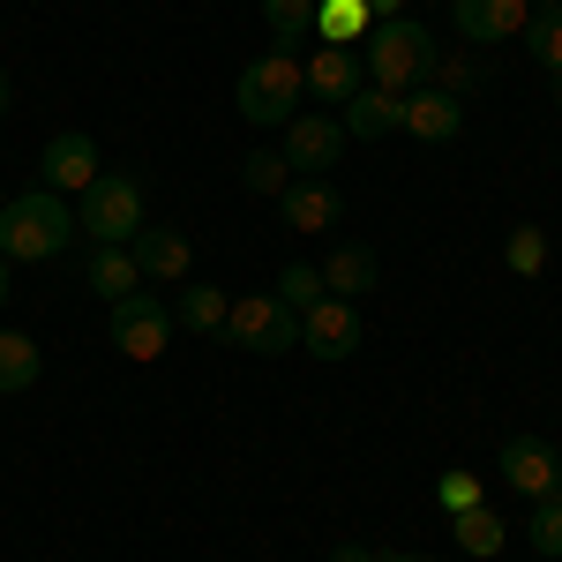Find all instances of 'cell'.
Returning a JSON list of instances; mask_svg holds the SVG:
<instances>
[{"mask_svg":"<svg viewBox=\"0 0 562 562\" xmlns=\"http://www.w3.org/2000/svg\"><path fill=\"white\" fill-rule=\"evenodd\" d=\"M225 293L217 285H180V330H203V338H217L225 330Z\"/></svg>","mask_w":562,"mask_h":562,"instance_id":"603a6c76","label":"cell"},{"mask_svg":"<svg viewBox=\"0 0 562 562\" xmlns=\"http://www.w3.org/2000/svg\"><path fill=\"white\" fill-rule=\"evenodd\" d=\"M397 121H405V98H397V90H375V83H360L346 98V113H338L346 143L352 135H360V143H383V135H397Z\"/></svg>","mask_w":562,"mask_h":562,"instance_id":"9a60e30c","label":"cell"},{"mask_svg":"<svg viewBox=\"0 0 562 562\" xmlns=\"http://www.w3.org/2000/svg\"><path fill=\"white\" fill-rule=\"evenodd\" d=\"M301 352H315V360H346V352H360V301L323 293V301L301 315Z\"/></svg>","mask_w":562,"mask_h":562,"instance_id":"52a82bcc","label":"cell"},{"mask_svg":"<svg viewBox=\"0 0 562 562\" xmlns=\"http://www.w3.org/2000/svg\"><path fill=\"white\" fill-rule=\"evenodd\" d=\"M225 338L240 352H262V360H278V352L301 346V315L278 301V293H240V301L225 307Z\"/></svg>","mask_w":562,"mask_h":562,"instance_id":"5b68a950","label":"cell"},{"mask_svg":"<svg viewBox=\"0 0 562 562\" xmlns=\"http://www.w3.org/2000/svg\"><path fill=\"white\" fill-rule=\"evenodd\" d=\"M240 180H248V195H285L293 166H285V150H248L240 158Z\"/></svg>","mask_w":562,"mask_h":562,"instance_id":"484cf974","label":"cell"},{"mask_svg":"<svg viewBox=\"0 0 562 562\" xmlns=\"http://www.w3.org/2000/svg\"><path fill=\"white\" fill-rule=\"evenodd\" d=\"M83 285L98 293V301L113 307V301H128L135 285H143V270H135V256L128 248H90V262H83Z\"/></svg>","mask_w":562,"mask_h":562,"instance_id":"ac0fdd59","label":"cell"},{"mask_svg":"<svg viewBox=\"0 0 562 562\" xmlns=\"http://www.w3.org/2000/svg\"><path fill=\"white\" fill-rule=\"evenodd\" d=\"M8 105H15V90H8V68H0V121H8Z\"/></svg>","mask_w":562,"mask_h":562,"instance_id":"4dcf8cb0","label":"cell"},{"mask_svg":"<svg viewBox=\"0 0 562 562\" xmlns=\"http://www.w3.org/2000/svg\"><path fill=\"white\" fill-rule=\"evenodd\" d=\"M68 240H76V211H68V195L31 188V195H8V203H0V256H8V262H53Z\"/></svg>","mask_w":562,"mask_h":562,"instance_id":"6da1fadb","label":"cell"},{"mask_svg":"<svg viewBox=\"0 0 562 562\" xmlns=\"http://www.w3.org/2000/svg\"><path fill=\"white\" fill-rule=\"evenodd\" d=\"M375 248L368 240H346V248H330V262H323V293H338V301H368L375 293Z\"/></svg>","mask_w":562,"mask_h":562,"instance_id":"e0dca14e","label":"cell"},{"mask_svg":"<svg viewBox=\"0 0 562 562\" xmlns=\"http://www.w3.org/2000/svg\"><path fill=\"white\" fill-rule=\"evenodd\" d=\"M450 532H458V548H465V555H503V540H510V525L495 518V510H487V503H473V510H458V518H450Z\"/></svg>","mask_w":562,"mask_h":562,"instance_id":"ffe728a7","label":"cell"},{"mask_svg":"<svg viewBox=\"0 0 562 562\" xmlns=\"http://www.w3.org/2000/svg\"><path fill=\"white\" fill-rule=\"evenodd\" d=\"M338 158H346L338 113H293V121H285V166H293V173H330Z\"/></svg>","mask_w":562,"mask_h":562,"instance_id":"ba28073f","label":"cell"},{"mask_svg":"<svg viewBox=\"0 0 562 562\" xmlns=\"http://www.w3.org/2000/svg\"><path fill=\"white\" fill-rule=\"evenodd\" d=\"M473 503H480V480L473 473H442V480H435V510L458 518V510H473Z\"/></svg>","mask_w":562,"mask_h":562,"instance_id":"f1b7e54d","label":"cell"},{"mask_svg":"<svg viewBox=\"0 0 562 562\" xmlns=\"http://www.w3.org/2000/svg\"><path fill=\"white\" fill-rule=\"evenodd\" d=\"M518 38H525V53H532L548 76H562V8H540V15L525 23Z\"/></svg>","mask_w":562,"mask_h":562,"instance_id":"cb8c5ba5","label":"cell"},{"mask_svg":"<svg viewBox=\"0 0 562 562\" xmlns=\"http://www.w3.org/2000/svg\"><path fill=\"white\" fill-rule=\"evenodd\" d=\"M360 45H315L301 60V83H307V98H323V105H346L352 90H360Z\"/></svg>","mask_w":562,"mask_h":562,"instance_id":"7c38bea8","label":"cell"},{"mask_svg":"<svg viewBox=\"0 0 562 562\" xmlns=\"http://www.w3.org/2000/svg\"><path fill=\"white\" fill-rule=\"evenodd\" d=\"M330 562H375V555H368L360 540H346V548H330Z\"/></svg>","mask_w":562,"mask_h":562,"instance_id":"f546056e","label":"cell"},{"mask_svg":"<svg viewBox=\"0 0 562 562\" xmlns=\"http://www.w3.org/2000/svg\"><path fill=\"white\" fill-rule=\"evenodd\" d=\"M503 262H510L518 278H540V270H548V233H540V225H510V240H503Z\"/></svg>","mask_w":562,"mask_h":562,"instance_id":"4316f807","label":"cell"},{"mask_svg":"<svg viewBox=\"0 0 562 562\" xmlns=\"http://www.w3.org/2000/svg\"><path fill=\"white\" fill-rule=\"evenodd\" d=\"M525 8H562V0H525Z\"/></svg>","mask_w":562,"mask_h":562,"instance_id":"836d02e7","label":"cell"},{"mask_svg":"<svg viewBox=\"0 0 562 562\" xmlns=\"http://www.w3.org/2000/svg\"><path fill=\"white\" fill-rule=\"evenodd\" d=\"M76 233H90L98 248H128L143 233V180L135 173H98L76 203Z\"/></svg>","mask_w":562,"mask_h":562,"instance_id":"277c9868","label":"cell"},{"mask_svg":"<svg viewBox=\"0 0 562 562\" xmlns=\"http://www.w3.org/2000/svg\"><path fill=\"white\" fill-rule=\"evenodd\" d=\"M525 540H532V555H562V495H540L532 503V518H525Z\"/></svg>","mask_w":562,"mask_h":562,"instance_id":"83f0119b","label":"cell"},{"mask_svg":"<svg viewBox=\"0 0 562 562\" xmlns=\"http://www.w3.org/2000/svg\"><path fill=\"white\" fill-rule=\"evenodd\" d=\"M495 465H503V480H510L518 495H532V503H540V495H555V487H562V458L548 450V442H540V435H510Z\"/></svg>","mask_w":562,"mask_h":562,"instance_id":"8fae6325","label":"cell"},{"mask_svg":"<svg viewBox=\"0 0 562 562\" xmlns=\"http://www.w3.org/2000/svg\"><path fill=\"white\" fill-rule=\"evenodd\" d=\"M375 31L368 0H315V45H360Z\"/></svg>","mask_w":562,"mask_h":562,"instance_id":"d6986e66","label":"cell"},{"mask_svg":"<svg viewBox=\"0 0 562 562\" xmlns=\"http://www.w3.org/2000/svg\"><path fill=\"white\" fill-rule=\"evenodd\" d=\"M262 23H270L278 53L285 45H315V0H262Z\"/></svg>","mask_w":562,"mask_h":562,"instance_id":"7402d4cb","label":"cell"},{"mask_svg":"<svg viewBox=\"0 0 562 562\" xmlns=\"http://www.w3.org/2000/svg\"><path fill=\"white\" fill-rule=\"evenodd\" d=\"M8 293H15V285H8V256H0V301H8Z\"/></svg>","mask_w":562,"mask_h":562,"instance_id":"1f68e13d","label":"cell"},{"mask_svg":"<svg viewBox=\"0 0 562 562\" xmlns=\"http://www.w3.org/2000/svg\"><path fill=\"white\" fill-rule=\"evenodd\" d=\"M278 211H285L293 233H330V225L346 217V195H338L323 173H293V180H285V195H278Z\"/></svg>","mask_w":562,"mask_h":562,"instance_id":"30bf717a","label":"cell"},{"mask_svg":"<svg viewBox=\"0 0 562 562\" xmlns=\"http://www.w3.org/2000/svg\"><path fill=\"white\" fill-rule=\"evenodd\" d=\"M555 98H562V76H555Z\"/></svg>","mask_w":562,"mask_h":562,"instance_id":"e575fe53","label":"cell"},{"mask_svg":"<svg viewBox=\"0 0 562 562\" xmlns=\"http://www.w3.org/2000/svg\"><path fill=\"white\" fill-rule=\"evenodd\" d=\"M397 128L413 135V143H458V128H465V98H450V90H405V121Z\"/></svg>","mask_w":562,"mask_h":562,"instance_id":"5bb4252c","label":"cell"},{"mask_svg":"<svg viewBox=\"0 0 562 562\" xmlns=\"http://www.w3.org/2000/svg\"><path fill=\"white\" fill-rule=\"evenodd\" d=\"M128 256L150 285H180V278L195 270V248H188V233H173V225H143L128 240Z\"/></svg>","mask_w":562,"mask_h":562,"instance_id":"4fadbf2b","label":"cell"},{"mask_svg":"<svg viewBox=\"0 0 562 562\" xmlns=\"http://www.w3.org/2000/svg\"><path fill=\"white\" fill-rule=\"evenodd\" d=\"M278 301L293 307V315H307V307L323 301V262H285L278 270Z\"/></svg>","mask_w":562,"mask_h":562,"instance_id":"d4e9b609","label":"cell"},{"mask_svg":"<svg viewBox=\"0 0 562 562\" xmlns=\"http://www.w3.org/2000/svg\"><path fill=\"white\" fill-rule=\"evenodd\" d=\"M360 68H368V83L375 90H420L435 76V38L428 23H405V15H383L368 38H360Z\"/></svg>","mask_w":562,"mask_h":562,"instance_id":"7a4b0ae2","label":"cell"},{"mask_svg":"<svg viewBox=\"0 0 562 562\" xmlns=\"http://www.w3.org/2000/svg\"><path fill=\"white\" fill-rule=\"evenodd\" d=\"M0 203H8V195H0Z\"/></svg>","mask_w":562,"mask_h":562,"instance_id":"d590c367","label":"cell"},{"mask_svg":"<svg viewBox=\"0 0 562 562\" xmlns=\"http://www.w3.org/2000/svg\"><path fill=\"white\" fill-rule=\"evenodd\" d=\"M375 562H428V555H375Z\"/></svg>","mask_w":562,"mask_h":562,"instance_id":"d6a6232c","label":"cell"},{"mask_svg":"<svg viewBox=\"0 0 562 562\" xmlns=\"http://www.w3.org/2000/svg\"><path fill=\"white\" fill-rule=\"evenodd\" d=\"M98 173H105V166H98V143H90L83 128L53 135V143H45V158H38V180L53 188V195H83Z\"/></svg>","mask_w":562,"mask_h":562,"instance_id":"9c48e42d","label":"cell"},{"mask_svg":"<svg viewBox=\"0 0 562 562\" xmlns=\"http://www.w3.org/2000/svg\"><path fill=\"white\" fill-rule=\"evenodd\" d=\"M113 346H121V360H158L173 346V307L135 285L128 301H113Z\"/></svg>","mask_w":562,"mask_h":562,"instance_id":"8992f818","label":"cell"},{"mask_svg":"<svg viewBox=\"0 0 562 562\" xmlns=\"http://www.w3.org/2000/svg\"><path fill=\"white\" fill-rule=\"evenodd\" d=\"M233 98H240V121H256V128H285L293 113H301V98H307V83H301V60L293 53H256L248 68H240V83H233Z\"/></svg>","mask_w":562,"mask_h":562,"instance_id":"3957f363","label":"cell"},{"mask_svg":"<svg viewBox=\"0 0 562 562\" xmlns=\"http://www.w3.org/2000/svg\"><path fill=\"white\" fill-rule=\"evenodd\" d=\"M38 338H23V330H0V397L8 390H31L38 383Z\"/></svg>","mask_w":562,"mask_h":562,"instance_id":"44dd1931","label":"cell"},{"mask_svg":"<svg viewBox=\"0 0 562 562\" xmlns=\"http://www.w3.org/2000/svg\"><path fill=\"white\" fill-rule=\"evenodd\" d=\"M450 15H458V31H465L473 45H503V38H518L525 23H532L525 0H450Z\"/></svg>","mask_w":562,"mask_h":562,"instance_id":"2e32d148","label":"cell"}]
</instances>
